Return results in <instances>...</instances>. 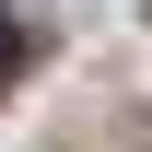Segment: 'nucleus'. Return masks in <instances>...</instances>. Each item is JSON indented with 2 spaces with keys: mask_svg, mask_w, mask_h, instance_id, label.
Returning <instances> with one entry per match:
<instances>
[{
  "mask_svg": "<svg viewBox=\"0 0 152 152\" xmlns=\"http://www.w3.org/2000/svg\"><path fill=\"white\" fill-rule=\"evenodd\" d=\"M47 152H152V94H117V117H70Z\"/></svg>",
  "mask_w": 152,
  "mask_h": 152,
  "instance_id": "nucleus-1",
  "label": "nucleus"
},
{
  "mask_svg": "<svg viewBox=\"0 0 152 152\" xmlns=\"http://www.w3.org/2000/svg\"><path fill=\"white\" fill-rule=\"evenodd\" d=\"M23 70H35V23H23V12H0V94H12Z\"/></svg>",
  "mask_w": 152,
  "mask_h": 152,
  "instance_id": "nucleus-2",
  "label": "nucleus"
}]
</instances>
